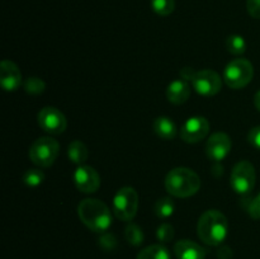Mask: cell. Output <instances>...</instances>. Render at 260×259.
<instances>
[{
  "mask_svg": "<svg viewBox=\"0 0 260 259\" xmlns=\"http://www.w3.org/2000/svg\"><path fill=\"white\" fill-rule=\"evenodd\" d=\"M197 231L198 236L205 244L211 246L220 245L228 236V218L218 210L206 211L198 221Z\"/></svg>",
  "mask_w": 260,
  "mask_h": 259,
  "instance_id": "6da1fadb",
  "label": "cell"
},
{
  "mask_svg": "<svg viewBox=\"0 0 260 259\" xmlns=\"http://www.w3.org/2000/svg\"><path fill=\"white\" fill-rule=\"evenodd\" d=\"M78 215L81 222L94 233H104L112 225V215L108 206L94 198H86L79 203Z\"/></svg>",
  "mask_w": 260,
  "mask_h": 259,
  "instance_id": "7a4b0ae2",
  "label": "cell"
},
{
  "mask_svg": "<svg viewBox=\"0 0 260 259\" xmlns=\"http://www.w3.org/2000/svg\"><path fill=\"white\" fill-rule=\"evenodd\" d=\"M165 188L174 197L187 198L200 190L201 179L192 169L175 168L168 173L165 178Z\"/></svg>",
  "mask_w": 260,
  "mask_h": 259,
  "instance_id": "3957f363",
  "label": "cell"
},
{
  "mask_svg": "<svg viewBox=\"0 0 260 259\" xmlns=\"http://www.w3.org/2000/svg\"><path fill=\"white\" fill-rule=\"evenodd\" d=\"M254 76V68L246 58H235L228 63L223 71V81L231 89H241L248 85Z\"/></svg>",
  "mask_w": 260,
  "mask_h": 259,
  "instance_id": "277c9868",
  "label": "cell"
},
{
  "mask_svg": "<svg viewBox=\"0 0 260 259\" xmlns=\"http://www.w3.org/2000/svg\"><path fill=\"white\" fill-rule=\"evenodd\" d=\"M60 152V145L52 137L37 139L29 147V159L41 168H48L56 161Z\"/></svg>",
  "mask_w": 260,
  "mask_h": 259,
  "instance_id": "5b68a950",
  "label": "cell"
},
{
  "mask_svg": "<svg viewBox=\"0 0 260 259\" xmlns=\"http://www.w3.org/2000/svg\"><path fill=\"white\" fill-rule=\"evenodd\" d=\"M139 208V195L132 187H123L113 198V212L122 221H131Z\"/></svg>",
  "mask_w": 260,
  "mask_h": 259,
  "instance_id": "8992f818",
  "label": "cell"
},
{
  "mask_svg": "<svg viewBox=\"0 0 260 259\" xmlns=\"http://www.w3.org/2000/svg\"><path fill=\"white\" fill-rule=\"evenodd\" d=\"M256 173L255 168L248 160H241L231 172V187L239 195H249L255 187Z\"/></svg>",
  "mask_w": 260,
  "mask_h": 259,
  "instance_id": "52a82bcc",
  "label": "cell"
},
{
  "mask_svg": "<svg viewBox=\"0 0 260 259\" xmlns=\"http://www.w3.org/2000/svg\"><path fill=\"white\" fill-rule=\"evenodd\" d=\"M192 84L194 90L201 95L213 96L222 88V79L216 71L205 69L196 73Z\"/></svg>",
  "mask_w": 260,
  "mask_h": 259,
  "instance_id": "ba28073f",
  "label": "cell"
},
{
  "mask_svg": "<svg viewBox=\"0 0 260 259\" xmlns=\"http://www.w3.org/2000/svg\"><path fill=\"white\" fill-rule=\"evenodd\" d=\"M37 119L41 128L51 135L62 134L68 126L65 114L55 107H45L41 109L38 112Z\"/></svg>",
  "mask_w": 260,
  "mask_h": 259,
  "instance_id": "9c48e42d",
  "label": "cell"
},
{
  "mask_svg": "<svg viewBox=\"0 0 260 259\" xmlns=\"http://www.w3.org/2000/svg\"><path fill=\"white\" fill-rule=\"evenodd\" d=\"M210 132V123L205 117H190L180 130V137L188 144H196L205 139Z\"/></svg>",
  "mask_w": 260,
  "mask_h": 259,
  "instance_id": "30bf717a",
  "label": "cell"
},
{
  "mask_svg": "<svg viewBox=\"0 0 260 259\" xmlns=\"http://www.w3.org/2000/svg\"><path fill=\"white\" fill-rule=\"evenodd\" d=\"M76 188L83 193H94L101 187V177L94 168L80 165L74 173Z\"/></svg>",
  "mask_w": 260,
  "mask_h": 259,
  "instance_id": "8fae6325",
  "label": "cell"
},
{
  "mask_svg": "<svg viewBox=\"0 0 260 259\" xmlns=\"http://www.w3.org/2000/svg\"><path fill=\"white\" fill-rule=\"evenodd\" d=\"M231 146H233V142H231L229 135L223 134V132H216L207 140L206 154H207L208 159L218 163L228 156Z\"/></svg>",
  "mask_w": 260,
  "mask_h": 259,
  "instance_id": "7c38bea8",
  "label": "cell"
},
{
  "mask_svg": "<svg viewBox=\"0 0 260 259\" xmlns=\"http://www.w3.org/2000/svg\"><path fill=\"white\" fill-rule=\"evenodd\" d=\"M0 84L7 91H14L22 84V73L14 62L9 60L2 61L0 65Z\"/></svg>",
  "mask_w": 260,
  "mask_h": 259,
  "instance_id": "4fadbf2b",
  "label": "cell"
},
{
  "mask_svg": "<svg viewBox=\"0 0 260 259\" xmlns=\"http://www.w3.org/2000/svg\"><path fill=\"white\" fill-rule=\"evenodd\" d=\"M174 254L178 259H205L206 250L192 240H179L174 245Z\"/></svg>",
  "mask_w": 260,
  "mask_h": 259,
  "instance_id": "5bb4252c",
  "label": "cell"
},
{
  "mask_svg": "<svg viewBox=\"0 0 260 259\" xmlns=\"http://www.w3.org/2000/svg\"><path fill=\"white\" fill-rule=\"evenodd\" d=\"M190 95V88L188 83L183 79L180 80H174L169 84L167 89V96L170 103L179 104L185 103Z\"/></svg>",
  "mask_w": 260,
  "mask_h": 259,
  "instance_id": "9a60e30c",
  "label": "cell"
},
{
  "mask_svg": "<svg viewBox=\"0 0 260 259\" xmlns=\"http://www.w3.org/2000/svg\"><path fill=\"white\" fill-rule=\"evenodd\" d=\"M154 132L162 140H173L177 136L175 123L168 117H157L152 124Z\"/></svg>",
  "mask_w": 260,
  "mask_h": 259,
  "instance_id": "2e32d148",
  "label": "cell"
},
{
  "mask_svg": "<svg viewBox=\"0 0 260 259\" xmlns=\"http://www.w3.org/2000/svg\"><path fill=\"white\" fill-rule=\"evenodd\" d=\"M68 156L71 163L74 164L81 165L83 163L86 161L88 159V149H86L85 144L79 140H74L68 149Z\"/></svg>",
  "mask_w": 260,
  "mask_h": 259,
  "instance_id": "e0dca14e",
  "label": "cell"
},
{
  "mask_svg": "<svg viewBox=\"0 0 260 259\" xmlns=\"http://www.w3.org/2000/svg\"><path fill=\"white\" fill-rule=\"evenodd\" d=\"M137 259H172L170 253L164 245L155 244L150 245L147 248L142 249L137 255Z\"/></svg>",
  "mask_w": 260,
  "mask_h": 259,
  "instance_id": "ac0fdd59",
  "label": "cell"
},
{
  "mask_svg": "<svg viewBox=\"0 0 260 259\" xmlns=\"http://www.w3.org/2000/svg\"><path fill=\"white\" fill-rule=\"evenodd\" d=\"M174 202L172 198L162 197L157 200L154 205V212L157 217L168 218L174 213Z\"/></svg>",
  "mask_w": 260,
  "mask_h": 259,
  "instance_id": "d6986e66",
  "label": "cell"
},
{
  "mask_svg": "<svg viewBox=\"0 0 260 259\" xmlns=\"http://www.w3.org/2000/svg\"><path fill=\"white\" fill-rule=\"evenodd\" d=\"M226 47L233 55H241L246 50V42L241 36L231 35L226 40Z\"/></svg>",
  "mask_w": 260,
  "mask_h": 259,
  "instance_id": "ffe728a7",
  "label": "cell"
},
{
  "mask_svg": "<svg viewBox=\"0 0 260 259\" xmlns=\"http://www.w3.org/2000/svg\"><path fill=\"white\" fill-rule=\"evenodd\" d=\"M151 8L156 14L161 17H167L174 12V0H151Z\"/></svg>",
  "mask_w": 260,
  "mask_h": 259,
  "instance_id": "44dd1931",
  "label": "cell"
},
{
  "mask_svg": "<svg viewBox=\"0 0 260 259\" xmlns=\"http://www.w3.org/2000/svg\"><path fill=\"white\" fill-rule=\"evenodd\" d=\"M124 235H126L127 241H128L131 245L139 246L140 244L144 241V233H142L141 229L139 228L135 223H129L128 226L124 230Z\"/></svg>",
  "mask_w": 260,
  "mask_h": 259,
  "instance_id": "7402d4cb",
  "label": "cell"
},
{
  "mask_svg": "<svg viewBox=\"0 0 260 259\" xmlns=\"http://www.w3.org/2000/svg\"><path fill=\"white\" fill-rule=\"evenodd\" d=\"M45 179V174L40 169H28L23 174V182L28 187H37Z\"/></svg>",
  "mask_w": 260,
  "mask_h": 259,
  "instance_id": "603a6c76",
  "label": "cell"
},
{
  "mask_svg": "<svg viewBox=\"0 0 260 259\" xmlns=\"http://www.w3.org/2000/svg\"><path fill=\"white\" fill-rule=\"evenodd\" d=\"M45 88V81L41 80L40 78H29L24 81V90L27 91L28 94L37 95V94L43 93Z\"/></svg>",
  "mask_w": 260,
  "mask_h": 259,
  "instance_id": "cb8c5ba5",
  "label": "cell"
},
{
  "mask_svg": "<svg viewBox=\"0 0 260 259\" xmlns=\"http://www.w3.org/2000/svg\"><path fill=\"white\" fill-rule=\"evenodd\" d=\"M246 202H244V207H245L246 212L250 215V217L259 220L260 218V193L256 195L254 198L250 200H245Z\"/></svg>",
  "mask_w": 260,
  "mask_h": 259,
  "instance_id": "d4e9b609",
  "label": "cell"
},
{
  "mask_svg": "<svg viewBox=\"0 0 260 259\" xmlns=\"http://www.w3.org/2000/svg\"><path fill=\"white\" fill-rule=\"evenodd\" d=\"M156 236L161 243H169L174 238V228L170 223H162L157 229Z\"/></svg>",
  "mask_w": 260,
  "mask_h": 259,
  "instance_id": "484cf974",
  "label": "cell"
},
{
  "mask_svg": "<svg viewBox=\"0 0 260 259\" xmlns=\"http://www.w3.org/2000/svg\"><path fill=\"white\" fill-rule=\"evenodd\" d=\"M249 14L255 19H260V0H248L246 2Z\"/></svg>",
  "mask_w": 260,
  "mask_h": 259,
  "instance_id": "4316f807",
  "label": "cell"
},
{
  "mask_svg": "<svg viewBox=\"0 0 260 259\" xmlns=\"http://www.w3.org/2000/svg\"><path fill=\"white\" fill-rule=\"evenodd\" d=\"M248 140L251 144V146L260 150V126H256L250 130L248 135Z\"/></svg>",
  "mask_w": 260,
  "mask_h": 259,
  "instance_id": "83f0119b",
  "label": "cell"
},
{
  "mask_svg": "<svg viewBox=\"0 0 260 259\" xmlns=\"http://www.w3.org/2000/svg\"><path fill=\"white\" fill-rule=\"evenodd\" d=\"M101 244L102 246L106 249L114 248V245H116V239H114L113 235H104L103 238L101 239Z\"/></svg>",
  "mask_w": 260,
  "mask_h": 259,
  "instance_id": "f1b7e54d",
  "label": "cell"
},
{
  "mask_svg": "<svg viewBox=\"0 0 260 259\" xmlns=\"http://www.w3.org/2000/svg\"><path fill=\"white\" fill-rule=\"evenodd\" d=\"M196 73H197V71L193 70L192 68H184L180 70V78L185 81H192L193 78H194Z\"/></svg>",
  "mask_w": 260,
  "mask_h": 259,
  "instance_id": "f546056e",
  "label": "cell"
},
{
  "mask_svg": "<svg viewBox=\"0 0 260 259\" xmlns=\"http://www.w3.org/2000/svg\"><path fill=\"white\" fill-rule=\"evenodd\" d=\"M254 104H255L256 109L260 112V90H258L254 95Z\"/></svg>",
  "mask_w": 260,
  "mask_h": 259,
  "instance_id": "4dcf8cb0",
  "label": "cell"
}]
</instances>
